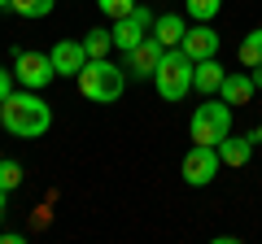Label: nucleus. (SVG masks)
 Here are the masks:
<instances>
[{
    "label": "nucleus",
    "instance_id": "nucleus-7",
    "mask_svg": "<svg viewBox=\"0 0 262 244\" xmlns=\"http://www.w3.org/2000/svg\"><path fill=\"white\" fill-rule=\"evenodd\" d=\"M219 149L214 144H192V149L184 153V183H192V188H206L210 179L219 175Z\"/></svg>",
    "mask_w": 262,
    "mask_h": 244
},
{
    "label": "nucleus",
    "instance_id": "nucleus-19",
    "mask_svg": "<svg viewBox=\"0 0 262 244\" xmlns=\"http://www.w3.org/2000/svg\"><path fill=\"white\" fill-rule=\"evenodd\" d=\"M96 9H101L105 18H114V22H118V18H127V13L136 9V0H96Z\"/></svg>",
    "mask_w": 262,
    "mask_h": 244
},
{
    "label": "nucleus",
    "instance_id": "nucleus-10",
    "mask_svg": "<svg viewBox=\"0 0 262 244\" xmlns=\"http://www.w3.org/2000/svg\"><path fill=\"white\" fill-rule=\"evenodd\" d=\"M184 48L192 61H206V57H219V35L210 31V22H196V27H188V35H184Z\"/></svg>",
    "mask_w": 262,
    "mask_h": 244
},
{
    "label": "nucleus",
    "instance_id": "nucleus-16",
    "mask_svg": "<svg viewBox=\"0 0 262 244\" xmlns=\"http://www.w3.org/2000/svg\"><path fill=\"white\" fill-rule=\"evenodd\" d=\"M83 48H88V57H110V48H114V31L92 27V31L83 35Z\"/></svg>",
    "mask_w": 262,
    "mask_h": 244
},
{
    "label": "nucleus",
    "instance_id": "nucleus-24",
    "mask_svg": "<svg viewBox=\"0 0 262 244\" xmlns=\"http://www.w3.org/2000/svg\"><path fill=\"white\" fill-rule=\"evenodd\" d=\"M5 197H9V192H5V188H0V218H5Z\"/></svg>",
    "mask_w": 262,
    "mask_h": 244
},
{
    "label": "nucleus",
    "instance_id": "nucleus-18",
    "mask_svg": "<svg viewBox=\"0 0 262 244\" xmlns=\"http://www.w3.org/2000/svg\"><path fill=\"white\" fill-rule=\"evenodd\" d=\"M53 5H57V0H13L9 9L18 13V18H48V13H53Z\"/></svg>",
    "mask_w": 262,
    "mask_h": 244
},
{
    "label": "nucleus",
    "instance_id": "nucleus-26",
    "mask_svg": "<svg viewBox=\"0 0 262 244\" xmlns=\"http://www.w3.org/2000/svg\"><path fill=\"white\" fill-rule=\"evenodd\" d=\"M9 5H13V0H0V9H9Z\"/></svg>",
    "mask_w": 262,
    "mask_h": 244
},
{
    "label": "nucleus",
    "instance_id": "nucleus-27",
    "mask_svg": "<svg viewBox=\"0 0 262 244\" xmlns=\"http://www.w3.org/2000/svg\"><path fill=\"white\" fill-rule=\"evenodd\" d=\"M0 161H5V157H0Z\"/></svg>",
    "mask_w": 262,
    "mask_h": 244
},
{
    "label": "nucleus",
    "instance_id": "nucleus-21",
    "mask_svg": "<svg viewBox=\"0 0 262 244\" xmlns=\"http://www.w3.org/2000/svg\"><path fill=\"white\" fill-rule=\"evenodd\" d=\"M9 92H13V70H5V66H0V101H5Z\"/></svg>",
    "mask_w": 262,
    "mask_h": 244
},
{
    "label": "nucleus",
    "instance_id": "nucleus-3",
    "mask_svg": "<svg viewBox=\"0 0 262 244\" xmlns=\"http://www.w3.org/2000/svg\"><path fill=\"white\" fill-rule=\"evenodd\" d=\"M192 75H196V61L184 53V48H166L158 75H153V87H158L162 101H184L192 92Z\"/></svg>",
    "mask_w": 262,
    "mask_h": 244
},
{
    "label": "nucleus",
    "instance_id": "nucleus-14",
    "mask_svg": "<svg viewBox=\"0 0 262 244\" xmlns=\"http://www.w3.org/2000/svg\"><path fill=\"white\" fill-rule=\"evenodd\" d=\"M219 157H223V166H245L253 157V135H227V140H219Z\"/></svg>",
    "mask_w": 262,
    "mask_h": 244
},
{
    "label": "nucleus",
    "instance_id": "nucleus-25",
    "mask_svg": "<svg viewBox=\"0 0 262 244\" xmlns=\"http://www.w3.org/2000/svg\"><path fill=\"white\" fill-rule=\"evenodd\" d=\"M253 140H258V144H262V122H258V131H253Z\"/></svg>",
    "mask_w": 262,
    "mask_h": 244
},
{
    "label": "nucleus",
    "instance_id": "nucleus-5",
    "mask_svg": "<svg viewBox=\"0 0 262 244\" xmlns=\"http://www.w3.org/2000/svg\"><path fill=\"white\" fill-rule=\"evenodd\" d=\"M13 79H18L22 87H31V92H39V87H48L57 79V66L48 53H31V48H18L13 53Z\"/></svg>",
    "mask_w": 262,
    "mask_h": 244
},
{
    "label": "nucleus",
    "instance_id": "nucleus-4",
    "mask_svg": "<svg viewBox=\"0 0 262 244\" xmlns=\"http://www.w3.org/2000/svg\"><path fill=\"white\" fill-rule=\"evenodd\" d=\"M188 135H192V144H214L219 149V140L232 135V105H227L223 96L196 105L192 118H188Z\"/></svg>",
    "mask_w": 262,
    "mask_h": 244
},
{
    "label": "nucleus",
    "instance_id": "nucleus-11",
    "mask_svg": "<svg viewBox=\"0 0 262 244\" xmlns=\"http://www.w3.org/2000/svg\"><path fill=\"white\" fill-rule=\"evenodd\" d=\"M223 79H227V70L219 66V57H206V61H196L192 92H201V96H214L219 87H223Z\"/></svg>",
    "mask_w": 262,
    "mask_h": 244
},
{
    "label": "nucleus",
    "instance_id": "nucleus-2",
    "mask_svg": "<svg viewBox=\"0 0 262 244\" xmlns=\"http://www.w3.org/2000/svg\"><path fill=\"white\" fill-rule=\"evenodd\" d=\"M122 87H127V70L114 66L110 57H92V61L79 70V92L92 105H114L122 96Z\"/></svg>",
    "mask_w": 262,
    "mask_h": 244
},
{
    "label": "nucleus",
    "instance_id": "nucleus-15",
    "mask_svg": "<svg viewBox=\"0 0 262 244\" xmlns=\"http://www.w3.org/2000/svg\"><path fill=\"white\" fill-rule=\"evenodd\" d=\"M241 66H262V27H253L249 35L241 39Z\"/></svg>",
    "mask_w": 262,
    "mask_h": 244
},
{
    "label": "nucleus",
    "instance_id": "nucleus-20",
    "mask_svg": "<svg viewBox=\"0 0 262 244\" xmlns=\"http://www.w3.org/2000/svg\"><path fill=\"white\" fill-rule=\"evenodd\" d=\"M18 183H22V166H18V161H0V188L13 192Z\"/></svg>",
    "mask_w": 262,
    "mask_h": 244
},
{
    "label": "nucleus",
    "instance_id": "nucleus-23",
    "mask_svg": "<svg viewBox=\"0 0 262 244\" xmlns=\"http://www.w3.org/2000/svg\"><path fill=\"white\" fill-rule=\"evenodd\" d=\"M249 79H253V87H262V66H249Z\"/></svg>",
    "mask_w": 262,
    "mask_h": 244
},
{
    "label": "nucleus",
    "instance_id": "nucleus-1",
    "mask_svg": "<svg viewBox=\"0 0 262 244\" xmlns=\"http://www.w3.org/2000/svg\"><path fill=\"white\" fill-rule=\"evenodd\" d=\"M0 127L9 135H22V140H39V135L53 127V109L39 101L35 92H9L0 101Z\"/></svg>",
    "mask_w": 262,
    "mask_h": 244
},
{
    "label": "nucleus",
    "instance_id": "nucleus-12",
    "mask_svg": "<svg viewBox=\"0 0 262 244\" xmlns=\"http://www.w3.org/2000/svg\"><path fill=\"white\" fill-rule=\"evenodd\" d=\"M184 35H188V27H184L179 13H158V22H153V39H158L162 48H179Z\"/></svg>",
    "mask_w": 262,
    "mask_h": 244
},
{
    "label": "nucleus",
    "instance_id": "nucleus-17",
    "mask_svg": "<svg viewBox=\"0 0 262 244\" xmlns=\"http://www.w3.org/2000/svg\"><path fill=\"white\" fill-rule=\"evenodd\" d=\"M184 9H188V18H192V22H210V18H219L223 0H184Z\"/></svg>",
    "mask_w": 262,
    "mask_h": 244
},
{
    "label": "nucleus",
    "instance_id": "nucleus-13",
    "mask_svg": "<svg viewBox=\"0 0 262 244\" xmlns=\"http://www.w3.org/2000/svg\"><path fill=\"white\" fill-rule=\"evenodd\" d=\"M253 92H258V87H253V79H249V75H227V79H223V87H219V96H223L232 109L249 105V101H253Z\"/></svg>",
    "mask_w": 262,
    "mask_h": 244
},
{
    "label": "nucleus",
    "instance_id": "nucleus-8",
    "mask_svg": "<svg viewBox=\"0 0 262 244\" xmlns=\"http://www.w3.org/2000/svg\"><path fill=\"white\" fill-rule=\"evenodd\" d=\"M162 57H166V48L158 44V39H140V44L131 48V53H122V70H127V79H153L162 66Z\"/></svg>",
    "mask_w": 262,
    "mask_h": 244
},
{
    "label": "nucleus",
    "instance_id": "nucleus-6",
    "mask_svg": "<svg viewBox=\"0 0 262 244\" xmlns=\"http://www.w3.org/2000/svg\"><path fill=\"white\" fill-rule=\"evenodd\" d=\"M153 22H158V13H149V5H136L127 18L114 22V48H118V53H131L140 39H149V27H153Z\"/></svg>",
    "mask_w": 262,
    "mask_h": 244
},
{
    "label": "nucleus",
    "instance_id": "nucleus-9",
    "mask_svg": "<svg viewBox=\"0 0 262 244\" xmlns=\"http://www.w3.org/2000/svg\"><path fill=\"white\" fill-rule=\"evenodd\" d=\"M48 57H53L57 75H70V79H79V70L92 61V57H88V48H83V39H57Z\"/></svg>",
    "mask_w": 262,
    "mask_h": 244
},
{
    "label": "nucleus",
    "instance_id": "nucleus-22",
    "mask_svg": "<svg viewBox=\"0 0 262 244\" xmlns=\"http://www.w3.org/2000/svg\"><path fill=\"white\" fill-rule=\"evenodd\" d=\"M22 240H27L22 231H0V244H22Z\"/></svg>",
    "mask_w": 262,
    "mask_h": 244
}]
</instances>
